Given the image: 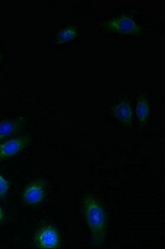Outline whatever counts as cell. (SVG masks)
Wrapping results in <instances>:
<instances>
[{"label":"cell","instance_id":"obj_1","mask_svg":"<svg viewBox=\"0 0 165 249\" xmlns=\"http://www.w3.org/2000/svg\"><path fill=\"white\" fill-rule=\"evenodd\" d=\"M82 211L91 233V244L101 246L108 232V219L105 208L96 196L89 195L83 198Z\"/></svg>","mask_w":165,"mask_h":249},{"label":"cell","instance_id":"obj_2","mask_svg":"<svg viewBox=\"0 0 165 249\" xmlns=\"http://www.w3.org/2000/svg\"><path fill=\"white\" fill-rule=\"evenodd\" d=\"M101 28L109 33H117L134 36H140L143 33L142 27L139 25L133 18L126 15H119L111 19L106 20L101 23Z\"/></svg>","mask_w":165,"mask_h":249},{"label":"cell","instance_id":"obj_3","mask_svg":"<svg viewBox=\"0 0 165 249\" xmlns=\"http://www.w3.org/2000/svg\"><path fill=\"white\" fill-rule=\"evenodd\" d=\"M33 244L38 249H58L61 247L59 230L53 224H44L36 231Z\"/></svg>","mask_w":165,"mask_h":249},{"label":"cell","instance_id":"obj_4","mask_svg":"<svg viewBox=\"0 0 165 249\" xmlns=\"http://www.w3.org/2000/svg\"><path fill=\"white\" fill-rule=\"evenodd\" d=\"M48 183L44 178L31 182L23 189L22 200L26 205L37 206L45 199Z\"/></svg>","mask_w":165,"mask_h":249},{"label":"cell","instance_id":"obj_5","mask_svg":"<svg viewBox=\"0 0 165 249\" xmlns=\"http://www.w3.org/2000/svg\"><path fill=\"white\" fill-rule=\"evenodd\" d=\"M31 142V136L22 135L0 142V160L16 156L29 146Z\"/></svg>","mask_w":165,"mask_h":249},{"label":"cell","instance_id":"obj_6","mask_svg":"<svg viewBox=\"0 0 165 249\" xmlns=\"http://www.w3.org/2000/svg\"><path fill=\"white\" fill-rule=\"evenodd\" d=\"M111 114L115 119L120 122L126 128H131L134 124L133 110L131 103L126 100H121L112 107Z\"/></svg>","mask_w":165,"mask_h":249},{"label":"cell","instance_id":"obj_7","mask_svg":"<svg viewBox=\"0 0 165 249\" xmlns=\"http://www.w3.org/2000/svg\"><path fill=\"white\" fill-rule=\"evenodd\" d=\"M25 119L23 117H18L17 119L6 120L0 122V141L9 138L15 134L19 132Z\"/></svg>","mask_w":165,"mask_h":249},{"label":"cell","instance_id":"obj_8","mask_svg":"<svg viewBox=\"0 0 165 249\" xmlns=\"http://www.w3.org/2000/svg\"><path fill=\"white\" fill-rule=\"evenodd\" d=\"M149 113H150V107H149L148 100L146 96H140L136 103L135 114H136L137 119L143 126H145V124H147Z\"/></svg>","mask_w":165,"mask_h":249},{"label":"cell","instance_id":"obj_9","mask_svg":"<svg viewBox=\"0 0 165 249\" xmlns=\"http://www.w3.org/2000/svg\"><path fill=\"white\" fill-rule=\"evenodd\" d=\"M77 29L75 26H67L64 29H61L57 34V42L58 44L68 43L71 40L75 39L77 36Z\"/></svg>","mask_w":165,"mask_h":249},{"label":"cell","instance_id":"obj_10","mask_svg":"<svg viewBox=\"0 0 165 249\" xmlns=\"http://www.w3.org/2000/svg\"><path fill=\"white\" fill-rule=\"evenodd\" d=\"M9 182L0 174V198H5L9 193Z\"/></svg>","mask_w":165,"mask_h":249},{"label":"cell","instance_id":"obj_11","mask_svg":"<svg viewBox=\"0 0 165 249\" xmlns=\"http://www.w3.org/2000/svg\"><path fill=\"white\" fill-rule=\"evenodd\" d=\"M4 218V212H3V209L0 207V222L3 220Z\"/></svg>","mask_w":165,"mask_h":249},{"label":"cell","instance_id":"obj_12","mask_svg":"<svg viewBox=\"0 0 165 249\" xmlns=\"http://www.w3.org/2000/svg\"><path fill=\"white\" fill-rule=\"evenodd\" d=\"M2 59H3V56H2V53H1V50H0V65L2 64Z\"/></svg>","mask_w":165,"mask_h":249}]
</instances>
